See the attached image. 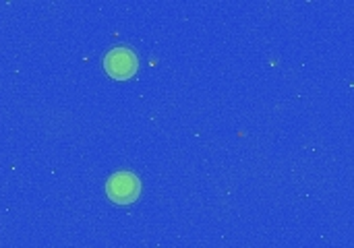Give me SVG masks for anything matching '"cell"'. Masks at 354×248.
<instances>
[{
    "label": "cell",
    "mask_w": 354,
    "mask_h": 248,
    "mask_svg": "<svg viewBox=\"0 0 354 248\" xmlns=\"http://www.w3.org/2000/svg\"><path fill=\"white\" fill-rule=\"evenodd\" d=\"M106 193H108L110 201H114L116 205H131L137 201V197L141 193V182L131 172H118V174L110 176V180L106 184Z\"/></svg>",
    "instance_id": "6da1fadb"
},
{
    "label": "cell",
    "mask_w": 354,
    "mask_h": 248,
    "mask_svg": "<svg viewBox=\"0 0 354 248\" xmlns=\"http://www.w3.org/2000/svg\"><path fill=\"white\" fill-rule=\"evenodd\" d=\"M104 68H106V73L112 79H120L122 81V79H129V77H133L137 73L139 60H137V56H135L133 50L120 46V48H114V50H110L106 54Z\"/></svg>",
    "instance_id": "7a4b0ae2"
}]
</instances>
